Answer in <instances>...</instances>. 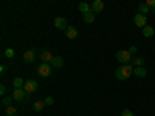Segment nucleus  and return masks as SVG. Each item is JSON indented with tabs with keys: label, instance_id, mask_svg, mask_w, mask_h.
Wrapping results in <instances>:
<instances>
[{
	"label": "nucleus",
	"instance_id": "f257e3e1",
	"mask_svg": "<svg viewBox=\"0 0 155 116\" xmlns=\"http://www.w3.org/2000/svg\"><path fill=\"white\" fill-rule=\"evenodd\" d=\"M134 74V67L129 63V65H120L118 68H116V71H115V77L118 81H126V79H129Z\"/></svg>",
	"mask_w": 155,
	"mask_h": 116
},
{
	"label": "nucleus",
	"instance_id": "f03ea898",
	"mask_svg": "<svg viewBox=\"0 0 155 116\" xmlns=\"http://www.w3.org/2000/svg\"><path fill=\"white\" fill-rule=\"evenodd\" d=\"M116 60L121 62V65H132V54L129 53V50H121L116 53Z\"/></svg>",
	"mask_w": 155,
	"mask_h": 116
},
{
	"label": "nucleus",
	"instance_id": "7ed1b4c3",
	"mask_svg": "<svg viewBox=\"0 0 155 116\" xmlns=\"http://www.w3.org/2000/svg\"><path fill=\"white\" fill-rule=\"evenodd\" d=\"M37 74L41 76V77L51 76V65H50V63H45V62L39 63V65H37Z\"/></svg>",
	"mask_w": 155,
	"mask_h": 116
},
{
	"label": "nucleus",
	"instance_id": "20e7f679",
	"mask_svg": "<svg viewBox=\"0 0 155 116\" xmlns=\"http://www.w3.org/2000/svg\"><path fill=\"white\" fill-rule=\"evenodd\" d=\"M12 98H14V101H27L30 98V93H27L23 88H16L14 93H12Z\"/></svg>",
	"mask_w": 155,
	"mask_h": 116
},
{
	"label": "nucleus",
	"instance_id": "39448f33",
	"mask_svg": "<svg viewBox=\"0 0 155 116\" xmlns=\"http://www.w3.org/2000/svg\"><path fill=\"white\" fill-rule=\"evenodd\" d=\"M134 22H135L137 27L144 28V27H147V16H143V14H140V12H137L135 17H134Z\"/></svg>",
	"mask_w": 155,
	"mask_h": 116
},
{
	"label": "nucleus",
	"instance_id": "423d86ee",
	"mask_svg": "<svg viewBox=\"0 0 155 116\" xmlns=\"http://www.w3.org/2000/svg\"><path fill=\"white\" fill-rule=\"evenodd\" d=\"M23 90L27 93H34L36 90H37V82L34 81V79H28L27 82H25V87H23Z\"/></svg>",
	"mask_w": 155,
	"mask_h": 116
},
{
	"label": "nucleus",
	"instance_id": "0eeeda50",
	"mask_svg": "<svg viewBox=\"0 0 155 116\" xmlns=\"http://www.w3.org/2000/svg\"><path fill=\"white\" fill-rule=\"evenodd\" d=\"M36 59V53H34V50H28V51H25V54H23V62L25 63H33Z\"/></svg>",
	"mask_w": 155,
	"mask_h": 116
},
{
	"label": "nucleus",
	"instance_id": "6e6552de",
	"mask_svg": "<svg viewBox=\"0 0 155 116\" xmlns=\"http://www.w3.org/2000/svg\"><path fill=\"white\" fill-rule=\"evenodd\" d=\"M54 27H56L58 30H67L68 25H67V20L64 19V17H56V19H54Z\"/></svg>",
	"mask_w": 155,
	"mask_h": 116
},
{
	"label": "nucleus",
	"instance_id": "1a4fd4ad",
	"mask_svg": "<svg viewBox=\"0 0 155 116\" xmlns=\"http://www.w3.org/2000/svg\"><path fill=\"white\" fill-rule=\"evenodd\" d=\"M90 6H92V12H101L104 9V3H102L101 0H95V2L90 3Z\"/></svg>",
	"mask_w": 155,
	"mask_h": 116
},
{
	"label": "nucleus",
	"instance_id": "9d476101",
	"mask_svg": "<svg viewBox=\"0 0 155 116\" xmlns=\"http://www.w3.org/2000/svg\"><path fill=\"white\" fill-rule=\"evenodd\" d=\"M53 54H51V51L50 50H44L42 53H41V59H42V62H45V63H50L51 60H53Z\"/></svg>",
	"mask_w": 155,
	"mask_h": 116
},
{
	"label": "nucleus",
	"instance_id": "9b49d317",
	"mask_svg": "<svg viewBox=\"0 0 155 116\" xmlns=\"http://www.w3.org/2000/svg\"><path fill=\"white\" fill-rule=\"evenodd\" d=\"M50 65H51V67H56V68H61V67L64 65V59H62L61 56H54L53 60L50 62Z\"/></svg>",
	"mask_w": 155,
	"mask_h": 116
},
{
	"label": "nucleus",
	"instance_id": "f8f14e48",
	"mask_svg": "<svg viewBox=\"0 0 155 116\" xmlns=\"http://www.w3.org/2000/svg\"><path fill=\"white\" fill-rule=\"evenodd\" d=\"M134 74H135L137 77H146L147 70H146L144 67H137V68H134Z\"/></svg>",
	"mask_w": 155,
	"mask_h": 116
},
{
	"label": "nucleus",
	"instance_id": "ddd939ff",
	"mask_svg": "<svg viewBox=\"0 0 155 116\" xmlns=\"http://www.w3.org/2000/svg\"><path fill=\"white\" fill-rule=\"evenodd\" d=\"M65 34H67L68 39H71V40H73V39L78 37V30H76L74 27H68V28L65 30Z\"/></svg>",
	"mask_w": 155,
	"mask_h": 116
},
{
	"label": "nucleus",
	"instance_id": "4468645a",
	"mask_svg": "<svg viewBox=\"0 0 155 116\" xmlns=\"http://www.w3.org/2000/svg\"><path fill=\"white\" fill-rule=\"evenodd\" d=\"M82 17H84V22L85 23H93L95 22V12H85V14H82Z\"/></svg>",
	"mask_w": 155,
	"mask_h": 116
},
{
	"label": "nucleus",
	"instance_id": "2eb2a0df",
	"mask_svg": "<svg viewBox=\"0 0 155 116\" xmlns=\"http://www.w3.org/2000/svg\"><path fill=\"white\" fill-rule=\"evenodd\" d=\"M25 82H27V81H23L22 77H16V79L12 81V85H14V90H16V88H23V87H25Z\"/></svg>",
	"mask_w": 155,
	"mask_h": 116
},
{
	"label": "nucleus",
	"instance_id": "dca6fc26",
	"mask_svg": "<svg viewBox=\"0 0 155 116\" xmlns=\"http://www.w3.org/2000/svg\"><path fill=\"white\" fill-rule=\"evenodd\" d=\"M153 33H155V30L150 27V25H147V27L143 28V36H144V37H152Z\"/></svg>",
	"mask_w": 155,
	"mask_h": 116
},
{
	"label": "nucleus",
	"instance_id": "f3484780",
	"mask_svg": "<svg viewBox=\"0 0 155 116\" xmlns=\"http://www.w3.org/2000/svg\"><path fill=\"white\" fill-rule=\"evenodd\" d=\"M78 8H79V11L82 12V14H85V12H90V11H92V6H90L88 3H85V2L79 3V6H78Z\"/></svg>",
	"mask_w": 155,
	"mask_h": 116
},
{
	"label": "nucleus",
	"instance_id": "a211bd4d",
	"mask_svg": "<svg viewBox=\"0 0 155 116\" xmlns=\"http://www.w3.org/2000/svg\"><path fill=\"white\" fill-rule=\"evenodd\" d=\"M44 107H45V102H44V101H36L34 105H33V110H34V111H42Z\"/></svg>",
	"mask_w": 155,
	"mask_h": 116
},
{
	"label": "nucleus",
	"instance_id": "6ab92c4d",
	"mask_svg": "<svg viewBox=\"0 0 155 116\" xmlns=\"http://www.w3.org/2000/svg\"><path fill=\"white\" fill-rule=\"evenodd\" d=\"M149 6L146 5V3H140V6H138V11H140V14H143V16H147V12H149Z\"/></svg>",
	"mask_w": 155,
	"mask_h": 116
},
{
	"label": "nucleus",
	"instance_id": "aec40b11",
	"mask_svg": "<svg viewBox=\"0 0 155 116\" xmlns=\"http://www.w3.org/2000/svg\"><path fill=\"white\" fill-rule=\"evenodd\" d=\"M12 101H14V98H9V96H6V98H3L2 99V104L5 105V107H11V104H12Z\"/></svg>",
	"mask_w": 155,
	"mask_h": 116
},
{
	"label": "nucleus",
	"instance_id": "412c9836",
	"mask_svg": "<svg viewBox=\"0 0 155 116\" xmlns=\"http://www.w3.org/2000/svg\"><path fill=\"white\" fill-rule=\"evenodd\" d=\"M132 63L135 65V68H137V67H143V65H144V59H143V57H135Z\"/></svg>",
	"mask_w": 155,
	"mask_h": 116
},
{
	"label": "nucleus",
	"instance_id": "4be33fe9",
	"mask_svg": "<svg viewBox=\"0 0 155 116\" xmlns=\"http://www.w3.org/2000/svg\"><path fill=\"white\" fill-rule=\"evenodd\" d=\"M17 114V108L16 107H6V116H16Z\"/></svg>",
	"mask_w": 155,
	"mask_h": 116
},
{
	"label": "nucleus",
	"instance_id": "5701e85b",
	"mask_svg": "<svg viewBox=\"0 0 155 116\" xmlns=\"http://www.w3.org/2000/svg\"><path fill=\"white\" fill-rule=\"evenodd\" d=\"M5 56L9 57V59L14 57V50H12V48H6V50H5Z\"/></svg>",
	"mask_w": 155,
	"mask_h": 116
},
{
	"label": "nucleus",
	"instance_id": "b1692460",
	"mask_svg": "<svg viewBox=\"0 0 155 116\" xmlns=\"http://www.w3.org/2000/svg\"><path fill=\"white\" fill-rule=\"evenodd\" d=\"M44 102H45V105H53V104H54V99L51 98V96H47V98L44 99Z\"/></svg>",
	"mask_w": 155,
	"mask_h": 116
},
{
	"label": "nucleus",
	"instance_id": "393cba45",
	"mask_svg": "<svg viewBox=\"0 0 155 116\" xmlns=\"http://www.w3.org/2000/svg\"><path fill=\"white\" fill-rule=\"evenodd\" d=\"M146 5H147L150 9H153V11H155V0H147V2H146Z\"/></svg>",
	"mask_w": 155,
	"mask_h": 116
},
{
	"label": "nucleus",
	"instance_id": "a878e982",
	"mask_svg": "<svg viewBox=\"0 0 155 116\" xmlns=\"http://www.w3.org/2000/svg\"><path fill=\"white\" fill-rule=\"evenodd\" d=\"M121 116H134V113L129 110V108H126V110H123L121 111Z\"/></svg>",
	"mask_w": 155,
	"mask_h": 116
},
{
	"label": "nucleus",
	"instance_id": "bb28decb",
	"mask_svg": "<svg viewBox=\"0 0 155 116\" xmlns=\"http://www.w3.org/2000/svg\"><path fill=\"white\" fill-rule=\"evenodd\" d=\"M137 51H138V48H137L135 45H132V47H129V53H130V54H135Z\"/></svg>",
	"mask_w": 155,
	"mask_h": 116
},
{
	"label": "nucleus",
	"instance_id": "cd10ccee",
	"mask_svg": "<svg viewBox=\"0 0 155 116\" xmlns=\"http://www.w3.org/2000/svg\"><path fill=\"white\" fill-rule=\"evenodd\" d=\"M5 92H6V87H5V85H0V95L3 96V95H5Z\"/></svg>",
	"mask_w": 155,
	"mask_h": 116
},
{
	"label": "nucleus",
	"instance_id": "c85d7f7f",
	"mask_svg": "<svg viewBox=\"0 0 155 116\" xmlns=\"http://www.w3.org/2000/svg\"><path fill=\"white\" fill-rule=\"evenodd\" d=\"M5 70H6V65H2V67H0V71H2V73H3Z\"/></svg>",
	"mask_w": 155,
	"mask_h": 116
},
{
	"label": "nucleus",
	"instance_id": "c756f323",
	"mask_svg": "<svg viewBox=\"0 0 155 116\" xmlns=\"http://www.w3.org/2000/svg\"><path fill=\"white\" fill-rule=\"evenodd\" d=\"M153 12H155V11H153Z\"/></svg>",
	"mask_w": 155,
	"mask_h": 116
}]
</instances>
